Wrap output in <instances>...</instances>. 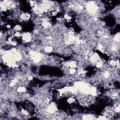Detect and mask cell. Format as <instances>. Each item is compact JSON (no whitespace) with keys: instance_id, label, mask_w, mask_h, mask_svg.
<instances>
[{"instance_id":"6da1fadb","label":"cell","mask_w":120,"mask_h":120,"mask_svg":"<svg viewBox=\"0 0 120 120\" xmlns=\"http://www.w3.org/2000/svg\"><path fill=\"white\" fill-rule=\"evenodd\" d=\"M22 40L26 43H28L31 41V39L32 38L31 34L28 32H25L22 34Z\"/></svg>"}]
</instances>
